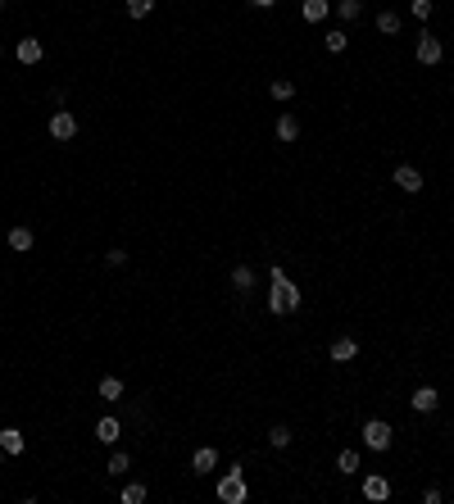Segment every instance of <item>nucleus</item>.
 Returning a JSON list of instances; mask_svg holds the SVG:
<instances>
[{
	"label": "nucleus",
	"instance_id": "7",
	"mask_svg": "<svg viewBox=\"0 0 454 504\" xmlns=\"http://www.w3.org/2000/svg\"><path fill=\"white\" fill-rule=\"evenodd\" d=\"M363 500H373V504L391 500V482H386L382 473H368V477H363Z\"/></svg>",
	"mask_w": 454,
	"mask_h": 504
},
{
	"label": "nucleus",
	"instance_id": "23",
	"mask_svg": "<svg viewBox=\"0 0 454 504\" xmlns=\"http://www.w3.org/2000/svg\"><path fill=\"white\" fill-rule=\"evenodd\" d=\"M100 400H123V382H118V377H100Z\"/></svg>",
	"mask_w": 454,
	"mask_h": 504
},
{
	"label": "nucleus",
	"instance_id": "13",
	"mask_svg": "<svg viewBox=\"0 0 454 504\" xmlns=\"http://www.w3.org/2000/svg\"><path fill=\"white\" fill-rule=\"evenodd\" d=\"M254 282H259V277H254L250 264H237V268H232V291H241V296H245V291H254Z\"/></svg>",
	"mask_w": 454,
	"mask_h": 504
},
{
	"label": "nucleus",
	"instance_id": "16",
	"mask_svg": "<svg viewBox=\"0 0 454 504\" xmlns=\"http://www.w3.org/2000/svg\"><path fill=\"white\" fill-rule=\"evenodd\" d=\"M23 446H28V441H23L19 427H5V432H0V450L5 454H23Z\"/></svg>",
	"mask_w": 454,
	"mask_h": 504
},
{
	"label": "nucleus",
	"instance_id": "11",
	"mask_svg": "<svg viewBox=\"0 0 454 504\" xmlns=\"http://www.w3.org/2000/svg\"><path fill=\"white\" fill-rule=\"evenodd\" d=\"M409 404H413V409H418V413H436L440 396H436V386H418V391H413V396H409Z\"/></svg>",
	"mask_w": 454,
	"mask_h": 504
},
{
	"label": "nucleus",
	"instance_id": "27",
	"mask_svg": "<svg viewBox=\"0 0 454 504\" xmlns=\"http://www.w3.org/2000/svg\"><path fill=\"white\" fill-rule=\"evenodd\" d=\"M409 14H413V19H423V23H427V19H432V14H436V5H432V0H409Z\"/></svg>",
	"mask_w": 454,
	"mask_h": 504
},
{
	"label": "nucleus",
	"instance_id": "2",
	"mask_svg": "<svg viewBox=\"0 0 454 504\" xmlns=\"http://www.w3.org/2000/svg\"><path fill=\"white\" fill-rule=\"evenodd\" d=\"M359 436H363V446H368V450H377V454H382V450H391V441H396V432H391V423H382V418H368Z\"/></svg>",
	"mask_w": 454,
	"mask_h": 504
},
{
	"label": "nucleus",
	"instance_id": "26",
	"mask_svg": "<svg viewBox=\"0 0 454 504\" xmlns=\"http://www.w3.org/2000/svg\"><path fill=\"white\" fill-rule=\"evenodd\" d=\"M336 468H341V473H359V454H354V450H341V454H336Z\"/></svg>",
	"mask_w": 454,
	"mask_h": 504
},
{
	"label": "nucleus",
	"instance_id": "29",
	"mask_svg": "<svg viewBox=\"0 0 454 504\" xmlns=\"http://www.w3.org/2000/svg\"><path fill=\"white\" fill-rule=\"evenodd\" d=\"M105 264L109 268H123V264H128V250H118V245H114V250H105Z\"/></svg>",
	"mask_w": 454,
	"mask_h": 504
},
{
	"label": "nucleus",
	"instance_id": "14",
	"mask_svg": "<svg viewBox=\"0 0 454 504\" xmlns=\"http://www.w3.org/2000/svg\"><path fill=\"white\" fill-rule=\"evenodd\" d=\"M277 141H287V145L300 141V118H296V114H282V118H277Z\"/></svg>",
	"mask_w": 454,
	"mask_h": 504
},
{
	"label": "nucleus",
	"instance_id": "9",
	"mask_svg": "<svg viewBox=\"0 0 454 504\" xmlns=\"http://www.w3.org/2000/svg\"><path fill=\"white\" fill-rule=\"evenodd\" d=\"M214 468H218V450H214V446H200V450L191 454V473H195V477H200V473H214Z\"/></svg>",
	"mask_w": 454,
	"mask_h": 504
},
{
	"label": "nucleus",
	"instance_id": "33",
	"mask_svg": "<svg viewBox=\"0 0 454 504\" xmlns=\"http://www.w3.org/2000/svg\"><path fill=\"white\" fill-rule=\"evenodd\" d=\"M0 9H5V0H0Z\"/></svg>",
	"mask_w": 454,
	"mask_h": 504
},
{
	"label": "nucleus",
	"instance_id": "3",
	"mask_svg": "<svg viewBox=\"0 0 454 504\" xmlns=\"http://www.w3.org/2000/svg\"><path fill=\"white\" fill-rule=\"evenodd\" d=\"M250 490H245V477H241V468H227L223 473V482H218V500L223 504H241Z\"/></svg>",
	"mask_w": 454,
	"mask_h": 504
},
{
	"label": "nucleus",
	"instance_id": "15",
	"mask_svg": "<svg viewBox=\"0 0 454 504\" xmlns=\"http://www.w3.org/2000/svg\"><path fill=\"white\" fill-rule=\"evenodd\" d=\"M118 418H100V423H96V441H105V446H118Z\"/></svg>",
	"mask_w": 454,
	"mask_h": 504
},
{
	"label": "nucleus",
	"instance_id": "10",
	"mask_svg": "<svg viewBox=\"0 0 454 504\" xmlns=\"http://www.w3.org/2000/svg\"><path fill=\"white\" fill-rule=\"evenodd\" d=\"M327 354H332V364H350L354 354H359V341H354V336H336Z\"/></svg>",
	"mask_w": 454,
	"mask_h": 504
},
{
	"label": "nucleus",
	"instance_id": "19",
	"mask_svg": "<svg viewBox=\"0 0 454 504\" xmlns=\"http://www.w3.org/2000/svg\"><path fill=\"white\" fill-rule=\"evenodd\" d=\"M268 446H273V450H287V446H291V427H287V423L268 427Z\"/></svg>",
	"mask_w": 454,
	"mask_h": 504
},
{
	"label": "nucleus",
	"instance_id": "28",
	"mask_svg": "<svg viewBox=\"0 0 454 504\" xmlns=\"http://www.w3.org/2000/svg\"><path fill=\"white\" fill-rule=\"evenodd\" d=\"M150 9H155V0H128V14L132 19H145Z\"/></svg>",
	"mask_w": 454,
	"mask_h": 504
},
{
	"label": "nucleus",
	"instance_id": "12",
	"mask_svg": "<svg viewBox=\"0 0 454 504\" xmlns=\"http://www.w3.org/2000/svg\"><path fill=\"white\" fill-rule=\"evenodd\" d=\"M327 14H332V0H304V5H300V19L304 23H323Z\"/></svg>",
	"mask_w": 454,
	"mask_h": 504
},
{
	"label": "nucleus",
	"instance_id": "6",
	"mask_svg": "<svg viewBox=\"0 0 454 504\" xmlns=\"http://www.w3.org/2000/svg\"><path fill=\"white\" fill-rule=\"evenodd\" d=\"M14 55H19V64H41V55H46V46H41V36H23V41L14 46Z\"/></svg>",
	"mask_w": 454,
	"mask_h": 504
},
{
	"label": "nucleus",
	"instance_id": "17",
	"mask_svg": "<svg viewBox=\"0 0 454 504\" xmlns=\"http://www.w3.org/2000/svg\"><path fill=\"white\" fill-rule=\"evenodd\" d=\"M400 28H404V23H400L396 9H382V14H377V32H382V36H396Z\"/></svg>",
	"mask_w": 454,
	"mask_h": 504
},
{
	"label": "nucleus",
	"instance_id": "31",
	"mask_svg": "<svg viewBox=\"0 0 454 504\" xmlns=\"http://www.w3.org/2000/svg\"><path fill=\"white\" fill-rule=\"evenodd\" d=\"M0 463H5V450H0Z\"/></svg>",
	"mask_w": 454,
	"mask_h": 504
},
{
	"label": "nucleus",
	"instance_id": "18",
	"mask_svg": "<svg viewBox=\"0 0 454 504\" xmlns=\"http://www.w3.org/2000/svg\"><path fill=\"white\" fill-rule=\"evenodd\" d=\"M268 96H273V101H291V96H296V82H291V78H273V82H268Z\"/></svg>",
	"mask_w": 454,
	"mask_h": 504
},
{
	"label": "nucleus",
	"instance_id": "24",
	"mask_svg": "<svg viewBox=\"0 0 454 504\" xmlns=\"http://www.w3.org/2000/svg\"><path fill=\"white\" fill-rule=\"evenodd\" d=\"M118 500H123V504H145V486H141V482H128Z\"/></svg>",
	"mask_w": 454,
	"mask_h": 504
},
{
	"label": "nucleus",
	"instance_id": "25",
	"mask_svg": "<svg viewBox=\"0 0 454 504\" xmlns=\"http://www.w3.org/2000/svg\"><path fill=\"white\" fill-rule=\"evenodd\" d=\"M128 468H132L128 450H114V454H109V473H114V477H123V473H128Z\"/></svg>",
	"mask_w": 454,
	"mask_h": 504
},
{
	"label": "nucleus",
	"instance_id": "22",
	"mask_svg": "<svg viewBox=\"0 0 454 504\" xmlns=\"http://www.w3.org/2000/svg\"><path fill=\"white\" fill-rule=\"evenodd\" d=\"M336 14L346 19V23H354V19L363 14V0H336Z\"/></svg>",
	"mask_w": 454,
	"mask_h": 504
},
{
	"label": "nucleus",
	"instance_id": "1",
	"mask_svg": "<svg viewBox=\"0 0 454 504\" xmlns=\"http://www.w3.org/2000/svg\"><path fill=\"white\" fill-rule=\"evenodd\" d=\"M268 287H273V291H268V309H273V314H296L300 309V287L282 273V268L268 273Z\"/></svg>",
	"mask_w": 454,
	"mask_h": 504
},
{
	"label": "nucleus",
	"instance_id": "20",
	"mask_svg": "<svg viewBox=\"0 0 454 504\" xmlns=\"http://www.w3.org/2000/svg\"><path fill=\"white\" fill-rule=\"evenodd\" d=\"M323 46H327V55H341V51H346V46H350V36L341 32V28H332V32L323 36Z\"/></svg>",
	"mask_w": 454,
	"mask_h": 504
},
{
	"label": "nucleus",
	"instance_id": "4",
	"mask_svg": "<svg viewBox=\"0 0 454 504\" xmlns=\"http://www.w3.org/2000/svg\"><path fill=\"white\" fill-rule=\"evenodd\" d=\"M445 59V41L436 32H418V64H440Z\"/></svg>",
	"mask_w": 454,
	"mask_h": 504
},
{
	"label": "nucleus",
	"instance_id": "8",
	"mask_svg": "<svg viewBox=\"0 0 454 504\" xmlns=\"http://www.w3.org/2000/svg\"><path fill=\"white\" fill-rule=\"evenodd\" d=\"M396 187L409 191V195H418V191H423V173H418L413 164H400V168H396Z\"/></svg>",
	"mask_w": 454,
	"mask_h": 504
},
{
	"label": "nucleus",
	"instance_id": "21",
	"mask_svg": "<svg viewBox=\"0 0 454 504\" xmlns=\"http://www.w3.org/2000/svg\"><path fill=\"white\" fill-rule=\"evenodd\" d=\"M9 245L23 254V250H32V227H9Z\"/></svg>",
	"mask_w": 454,
	"mask_h": 504
},
{
	"label": "nucleus",
	"instance_id": "5",
	"mask_svg": "<svg viewBox=\"0 0 454 504\" xmlns=\"http://www.w3.org/2000/svg\"><path fill=\"white\" fill-rule=\"evenodd\" d=\"M46 128H51V137H55V141H73V137H78V118H73L68 109H55Z\"/></svg>",
	"mask_w": 454,
	"mask_h": 504
},
{
	"label": "nucleus",
	"instance_id": "30",
	"mask_svg": "<svg viewBox=\"0 0 454 504\" xmlns=\"http://www.w3.org/2000/svg\"><path fill=\"white\" fill-rule=\"evenodd\" d=\"M250 5H259V9H273V5H277V0H250Z\"/></svg>",
	"mask_w": 454,
	"mask_h": 504
},
{
	"label": "nucleus",
	"instance_id": "32",
	"mask_svg": "<svg viewBox=\"0 0 454 504\" xmlns=\"http://www.w3.org/2000/svg\"><path fill=\"white\" fill-rule=\"evenodd\" d=\"M0 55H5V46H0Z\"/></svg>",
	"mask_w": 454,
	"mask_h": 504
}]
</instances>
